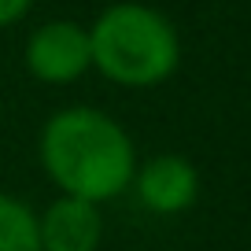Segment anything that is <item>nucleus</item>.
I'll list each match as a JSON object with an SVG mask.
<instances>
[{"instance_id":"obj_1","label":"nucleus","mask_w":251,"mask_h":251,"mask_svg":"<svg viewBox=\"0 0 251 251\" xmlns=\"http://www.w3.org/2000/svg\"><path fill=\"white\" fill-rule=\"evenodd\" d=\"M41 166L63 196L103 203L133 185L137 148L122 126L96 107L55 111L41 129Z\"/></svg>"},{"instance_id":"obj_2","label":"nucleus","mask_w":251,"mask_h":251,"mask_svg":"<svg viewBox=\"0 0 251 251\" xmlns=\"http://www.w3.org/2000/svg\"><path fill=\"white\" fill-rule=\"evenodd\" d=\"M93 67L122 89H151L181 63V41L163 11L122 0L96 15L89 26Z\"/></svg>"},{"instance_id":"obj_3","label":"nucleus","mask_w":251,"mask_h":251,"mask_svg":"<svg viewBox=\"0 0 251 251\" xmlns=\"http://www.w3.org/2000/svg\"><path fill=\"white\" fill-rule=\"evenodd\" d=\"M93 67L89 30L71 19H52L26 41V71L45 85H71Z\"/></svg>"},{"instance_id":"obj_4","label":"nucleus","mask_w":251,"mask_h":251,"mask_svg":"<svg viewBox=\"0 0 251 251\" xmlns=\"http://www.w3.org/2000/svg\"><path fill=\"white\" fill-rule=\"evenodd\" d=\"M137 200L151 214H181L200 196V174L185 155H151L137 166L133 185Z\"/></svg>"},{"instance_id":"obj_5","label":"nucleus","mask_w":251,"mask_h":251,"mask_svg":"<svg viewBox=\"0 0 251 251\" xmlns=\"http://www.w3.org/2000/svg\"><path fill=\"white\" fill-rule=\"evenodd\" d=\"M41 251H96L103 240L100 203L59 196L37 214Z\"/></svg>"},{"instance_id":"obj_6","label":"nucleus","mask_w":251,"mask_h":251,"mask_svg":"<svg viewBox=\"0 0 251 251\" xmlns=\"http://www.w3.org/2000/svg\"><path fill=\"white\" fill-rule=\"evenodd\" d=\"M0 251H41L33 207L8 192H0Z\"/></svg>"},{"instance_id":"obj_7","label":"nucleus","mask_w":251,"mask_h":251,"mask_svg":"<svg viewBox=\"0 0 251 251\" xmlns=\"http://www.w3.org/2000/svg\"><path fill=\"white\" fill-rule=\"evenodd\" d=\"M30 8H33V0H0V30L11 26V23H19Z\"/></svg>"}]
</instances>
